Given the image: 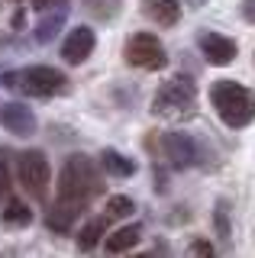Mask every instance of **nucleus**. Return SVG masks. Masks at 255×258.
Segmentation results:
<instances>
[{
    "instance_id": "3",
    "label": "nucleus",
    "mask_w": 255,
    "mask_h": 258,
    "mask_svg": "<svg viewBox=\"0 0 255 258\" xmlns=\"http://www.w3.org/2000/svg\"><path fill=\"white\" fill-rule=\"evenodd\" d=\"M65 84H68L65 75L58 68H49V64H29V68L4 75V87L20 91L26 97H55L65 91Z\"/></svg>"
},
{
    "instance_id": "6",
    "label": "nucleus",
    "mask_w": 255,
    "mask_h": 258,
    "mask_svg": "<svg viewBox=\"0 0 255 258\" xmlns=\"http://www.w3.org/2000/svg\"><path fill=\"white\" fill-rule=\"evenodd\" d=\"M126 61L136 64V68H146V71H158V68L168 64V52H165L158 36H152V32H136L126 42Z\"/></svg>"
},
{
    "instance_id": "14",
    "label": "nucleus",
    "mask_w": 255,
    "mask_h": 258,
    "mask_svg": "<svg viewBox=\"0 0 255 258\" xmlns=\"http://www.w3.org/2000/svg\"><path fill=\"white\" fill-rule=\"evenodd\" d=\"M139 236H142V229H139L136 223H133V226H119L116 232H110V236H107V252H110V255L130 252V248L139 242Z\"/></svg>"
},
{
    "instance_id": "5",
    "label": "nucleus",
    "mask_w": 255,
    "mask_h": 258,
    "mask_svg": "<svg viewBox=\"0 0 255 258\" xmlns=\"http://www.w3.org/2000/svg\"><path fill=\"white\" fill-rule=\"evenodd\" d=\"M17 177L23 184V190L29 194V197L42 200L45 194H49V177H52V168H49V158L42 155V152H23L17 158Z\"/></svg>"
},
{
    "instance_id": "10",
    "label": "nucleus",
    "mask_w": 255,
    "mask_h": 258,
    "mask_svg": "<svg viewBox=\"0 0 255 258\" xmlns=\"http://www.w3.org/2000/svg\"><path fill=\"white\" fill-rule=\"evenodd\" d=\"M162 149H165V158H168L174 168H187L190 161L197 158V145L190 142V136H184V133H168L162 139Z\"/></svg>"
},
{
    "instance_id": "13",
    "label": "nucleus",
    "mask_w": 255,
    "mask_h": 258,
    "mask_svg": "<svg viewBox=\"0 0 255 258\" xmlns=\"http://www.w3.org/2000/svg\"><path fill=\"white\" fill-rule=\"evenodd\" d=\"M78 213H81V207H75V204H65V200H58L52 210H49V216H45V223H49V229L55 232H68L71 229V223L78 220Z\"/></svg>"
},
{
    "instance_id": "19",
    "label": "nucleus",
    "mask_w": 255,
    "mask_h": 258,
    "mask_svg": "<svg viewBox=\"0 0 255 258\" xmlns=\"http://www.w3.org/2000/svg\"><path fill=\"white\" fill-rule=\"evenodd\" d=\"M190 252H194V255H213V245H210V242H201V239H197L194 245H190Z\"/></svg>"
},
{
    "instance_id": "11",
    "label": "nucleus",
    "mask_w": 255,
    "mask_h": 258,
    "mask_svg": "<svg viewBox=\"0 0 255 258\" xmlns=\"http://www.w3.org/2000/svg\"><path fill=\"white\" fill-rule=\"evenodd\" d=\"M142 13L158 26H174L181 20V4L178 0H142Z\"/></svg>"
},
{
    "instance_id": "9",
    "label": "nucleus",
    "mask_w": 255,
    "mask_h": 258,
    "mask_svg": "<svg viewBox=\"0 0 255 258\" xmlns=\"http://www.w3.org/2000/svg\"><path fill=\"white\" fill-rule=\"evenodd\" d=\"M0 126L7 133H17V136H33L36 133V116L26 103H4L0 107Z\"/></svg>"
},
{
    "instance_id": "2",
    "label": "nucleus",
    "mask_w": 255,
    "mask_h": 258,
    "mask_svg": "<svg viewBox=\"0 0 255 258\" xmlns=\"http://www.w3.org/2000/svg\"><path fill=\"white\" fill-rule=\"evenodd\" d=\"M210 103L229 129H242L255 119V97L249 87L236 84V81H217L210 87Z\"/></svg>"
},
{
    "instance_id": "1",
    "label": "nucleus",
    "mask_w": 255,
    "mask_h": 258,
    "mask_svg": "<svg viewBox=\"0 0 255 258\" xmlns=\"http://www.w3.org/2000/svg\"><path fill=\"white\" fill-rule=\"evenodd\" d=\"M103 190V177L87 155H71L58 174V200L75 207H87L94 197Z\"/></svg>"
},
{
    "instance_id": "4",
    "label": "nucleus",
    "mask_w": 255,
    "mask_h": 258,
    "mask_svg": "<svg viewBox=\"0 0 255 258\" xmlns=\"http://www.w3.org/2000/svg\"><path fill=\"white\" fill-rule=\"evenodd\" d=\"M194 100H197V84L187 75H178V78H171V81L162 84V91H158L155 100H152V110L162 113V116H171V113L190 110Z\"/></svg>"
},
{
    "instance_id": "12",
    "label": "nucleus",
    "mask_w": 255,
    "mask_h": 258,
    "mask_svg": "<svg viewBox=\"0 0 255 258\" xmlns=\"http://www.w3.org/2000/svg\"><path fill=\"white\" fill-rule=\"evenodd\" d=\"M100 168H103L107 174H113V177H133V174H136V161L126 158L123 152H116V149H103Z\"/></svg>"
},
{
    "instance_id": "20",
    "label": "nucleus",
    "mask_w": 255,
    "mask_h": 258,
    "mask_svg": "<svg viewBox=\"0 0 255 258\" xmlns=\"http://www.w3.org/2000/svg\"><path fill=\"white\" fill-rule=\"evenodd\" d=\"M242 13H245V20H249V23H255V0H245V4H242Z\"/></svg>"
},
{
    "instance_id": "15",
    "label": "nucleus",
    "mask_w": 255,
    "mask_h": 258,
    "mask_svg": "<svg viewBox=\"0 0 255 258\" xmlns=\"http://www.w3.org/2000/svg\"><path fill=\"white\" fill-rule=\"evenodd\" d=\"M103 232H107V216H97V220H91L81 232H78V248H81V252H91V248L103 239Z\"/></svg>"
},
{
    "instance_id": "18",
    "label": "nucleus",
    "mask_w": 255,
    "mask_h": 258,
    "mask_svg": "<svg viewBox=\"0 0 255 258\" xmlns=\"http://www.w3.org/2000/svg\"><path fill=\"white\" fill-rule=\"evenodd\" d=\"M7 194H10V158L0 149V197H7Z\"/></svg>"
},
{
    "instance_id": "8",
    "label": "nucleus",
    "mask_w": 255,
    "mask_h": 258,
    "mask_svg": "<svg viewBox=\"0 0 255 258\" xmlns=\"http://www.w3.org/2000/svg\"><path fill=\"white\" fill-rule=\"evenodd\" d=\"M197 45H201L204 58L210 64H217V68H223V64H229L236 58V42L226 36H220V32H201L197 36Z\"/></svg>"
},
{
    "instance_id": "16",
    "label": "nucleus",
    "mask_w": 255,
    "mask_h": 258,
    "mask_svg": "<svg viewBox=\"0 0 255 258\" xmlns=\"http://www.w3.org/2000/svg\"><path fill=\"white\" fill-rule=\"evenodd\" d=\"M4 223H7V226H29V223H33V210L23 204V200H7V207H4Z\"/></svg>"
},
{
    "instance_id": "7",
    "label": "nucleus",
    "mask_w": 255,
    "mask_h": 258,
    "mask_svg": "<svg viewBox=\"0 0 255 258\" xmlns=\"http://www.w3.org/2000/svg\"><path fill=\"white\" fill-rule=\"evenodd\" d=\"M94 45H97L94 29L91 26H75L68 32V39L61 42V58L68 64H81V61H87V55L94 52Z\"/></svg>"
},
{
    "instance_id": "17",
    "label": "nucleus",
    "mask_w": 255,
    "mask_h": 258,
    "mask_svg": "<svg viewBox=\"0 0 255 258\" xmlns=\"http://www.w3.org/2000/svg\"><path fill=\"white\" fill-rule=\"evenodd\" d=\"M133 210H136V204H133L130 197H123V194L110 197V204H107V213H110V216H130Z\"/></svg>"
}]
</instances>
